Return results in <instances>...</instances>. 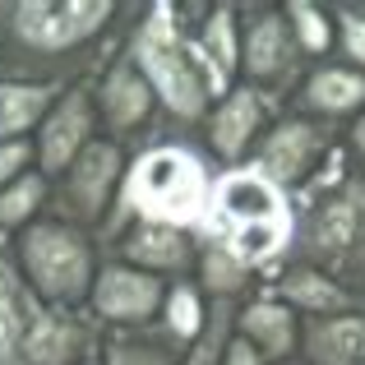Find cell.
<instances>
[{"label":"cell","instance_id":"obj_1","mask_svg":"<svg viewBox=\"0 0 365 365\" xmlns=\"http://www.w3.org/2000/svg\"><path fill=\"white\" fill-rule=\"evenodd\" d=\"M134 56H139V70L148 74V83L162 93L176 116L195 120L208 102V88H222L227 74L213 61H204V51H190L180 42V33L171 28V9L158 5L148 14V24L134 37Z\"/></svg>","mask_w":365,"mask_h":365},{"label":"cell","instance_id":"obj_2","mask_svg":"<svg viewBox=\"0 0 365 365\" xmlns=\"http://www.w3.org/2000/svg\"><path fill=\"white\" fill-rule=\"evenodd\" d=\"M130 204L148 213V222H195L208 204V180L190 153L158 148L134 167L130 176Z\"/></svg>","mask_w":365,"mask_h":365},{"label":"cell","instance_id":"obj_3","mask_svg":"<svg viewBox=\"0 0 365 365\" xmlns=\"http://www.w3.org/2000/svg\"><path fill=\"white\" fill-rule=\"evenodd\" d=\"M24 268L33 277V292L46 296L56 305H74L93 292V264H88V245L74 227L61 222H42L28 227L24 236Z\"/></svg>","mask_w":365,"mask_h":365},{"label":"cell","instance_id":"obj_4","mask_svg":"<svg viewBox=\"0 0 365 365\" xmlns=\"http://www.w3.org/2000/svg\"><path fill=\"white\" fill-rule=\"evenodd\" d=\"M107 19L111 5L102 0H28V5H14V37L37 51H61L93 37Z\"/></svg>","mask_w":365,"mask_h":365},{"label":"cell","instance_id":"obj_5","mask_svg":"<svg viewBox=\"0 0 365 365\" xmlns=\"http://www.w3.org/2000/svg\"><path fill=\"white\" fill-rule=\"evenodd\" d=\"M361 222H365V180L351 176L314 204L310 227H305V250L314 259H347L361 236Z\"/></svg>","mask_w":365,"mask_h":365},{"label":"cell","instance_id":"obj_6","mask_svg":"<svg viewBox=\"0 0 365 365\" xmlns=\"http://www.w3.org/2000/svg\"><path fill=\"white\" fill-rule=\"evenodd\" d=\"M329 153V134L310 120H287L259 148V176L273 185H296L305 171L314 167V158Z\"/></svg>","mask_w":365,"mask_h":365},{"label":"cell","instance_id":"obj_7","mask_svg":"<svg viewBox=\"0 0 365 365\" xmlns=\"http://www.w3.org/2000/svg\"><path fill=\"white\" fill-rule=\"evenodd\" d=\"M292 65H296V33L287 14H273V9L255 14L241 28V70L259 83H273L292 74Z\"/></svg>","mask_w":365,"mask_h":365},{"label":"cell","instance_id":"obj_8","mask_svg":"<svg viewBox=\"0 0 365 365\" xmlns=\"http://www.w3.org/2000/svg\"><path fill=\"white\" fill-rule=\"evenodd\" d=\"M158 305H162V282L143 268H102L93 282V310L107 319L134 324L148 319Z\"/></svg>","mask_w":365,"mask_h":365},{"label":"cell","instance_id":"obj_9","mask_svg":"<svg viewBox=\"0 0 365 365\" xmlns=\"http://www.w3.org/2000/svg\"><path fill=\"white\" fill-rule=\"evenodd\" d=\"M116 171H120L116 143H88V148L74 158V167L65 171L61 199H70V213L98 217L102 204H107V195H111V185H116Z\"/></svg>","mask_w":365,"mask_h":365},{"label":"cell","instance_id":"obj_10","mask_svg":"<svg viewBox=\"0 0 365 365\" xmlns=\"http://www.w3.org/2000/svg\"><path fill=\"white\" fill-rule=\"evenodd\" d=\"M37 324H42V310H37L33 292H24L14 268L0 259V365H28Z\"/></svg>","mask_w":365,"mask_h":365},{"label":"cell","instance_id":"obj_11","mask_svg":"<svg viewBox=\"0 0 365 365\" xmlns=\"http://www.w3.org/2000/svg\"><path fill=\"white\" fill-rule=\"evenodd\" d=\"M83 148H88V98L70 93L42 125V167L51 176L56 171H70Z\"/></svg>","mask_w":365,"mask_h":365},{"label":"cell","instance_id":"obj_12","mask_svg":"<svg viewBox=\"0 0 365 365\" xmlns=\"http://www.w3.org/2000/svg\"><path fill=\"white\" fill-rule=\"evenodd\" d=\"M217 208L241 227H259V222H282V199H277V185L264 180L259 171H236V176H222L217 185Z\"/></svg>","mask_w":365,"mask_h":365},{"label":"cell","instance_id":"obj_13","mask_svg":"<svg viewBox=\"0 0 365 365\" xmlns=\"http://www.w3.org/2000/svg\"><path fill=\"white\" fill-rule=\"evenodd\" d=\"M259 120H264V107H259V98L250 88L232 93V98L222 102V107L213 111V125H208V139H213V148L222 153V158H241L250 148V139L259 134Z\"/></svg>","mask_w":365,"mask_h":365},{"label":"cell","instance_id":"obj_14","mask_svg":"<svg viewBox=\"0 0 365 365\" xmlns=\"http://www.w3.org/2000/svg\"><path fill=\"white\" fill-rule=\"evenodd\" d=\"M314 365H365V319L342 314V319H319L305 333Z\"/></svg>","mask_w":365,"mask_h":365},{"label":"cell","instance_id":"obj_15","mask_svg":"<svg viewBox=\"0 0 365 365\" xmlns=\"http://www.w3.org/2000/svg\"><path fill=\"white\" fill-rule=\"evenodd\" d=\"M148 107H153V83L134 65H116L107 74V83H102V111H107V120L116 130H125V125H139L148 116Z\"/></svg>","mask_w":365,"mask_h":365},{"label":"cell","instance_id":"obj_16","mask_svg":"<svg viewBox=\"0 0 365 365\" xmlns=\"http://www.w3.org/2000/svg\"><path fill=\"white\" fill-rule=\"evenodd\" d=\"M241 338H250L264 356H292L296 351V314L287 305L273 301H259L241 314Z\"/></svg>","mask_w":365,"mask_h":365},{"label":"cell","instance_id":"obj_17","mask_svg":"<svg viewBox=\"0 0 365 365\" xmlns=\"http://www.w3.org/2000/svg\"><path fill=\"white\" fill-rule=\"evenodd\" d=\"M125 255L134 259V268H185L190 241L167 222H139L125 241Z\"/></svg>","mask_w":365,"mask_h":365},{"label":"cell","instance_id":"obj_18","mask_svg":"<svg viewBox=\"0 0 365 365\" xmlns=\"http://www.w3.org/2000/svg\"><path fill=\"white\" fill-rule=\"evenodd\" d=\"M305 102L314 111H329V116H342V111L361 107L365 102V74L361 70H314L305 79Z\"/></svg>","mask_w":365,"mask_h":365},{"label":"cell","instance_id":"obj_19","mask_svg":"<svg viewBox=\"0 0 365 365\" xmlns=\"http://www.w3.org/2000/svg\"><path fill=\"white\" fill-rule=\"evenodd\" d=\"M51 93L37 83H0V143H19V134L46 116Z\"/></svg>","mask_w":365,"mask_h":365},{"label":"cell","instance_id":"obj_20","mask_svg":"<svg viewBox=\"0 0 365 365\" xmlns=\"http://www.w3.org/2000/svg\"><path fill=\"white\" fill-rule=\"evenodd\" d=\"M282 296L292 305H301V310H342L347 305V292L342 287H333V277H324L319 268H292V273H282Z\"/></svg>","mask_w":365,"mask_h":365},{"label":"cell","instance_id":"obj_21","mask_svg":"<svg viewBox=\"0 0 365 365\" xmlns=\"http://www.w3.org/2000/svg\"><path fill=\"white\" fill-rule=\"evenodd\" d=\"M282 14H287V24H292L296 46H301V51H310V56L329 51V42H333V24H329V14H324L319 5H310V0H292Z\"/></svg>","mask_w":365,"mask_h":365},{"label":"cell","instance_id":"obj_22","mask_svg":"<svg viewBox=\"0 0 365 365\" xmlns=\"http://www.w3.org/2000/svg\"><path fill=\"white\" fill-rule=\"evenodd\" d=\"M204 46H208V56H213V65L222 74H232L236 65H241V33H236V19H232V9H227V5L208 14Z\"/></svg>","mask_w":365,"mask_h":365},{"label":"cell","instance_id":"obj_23","mask_svg":"<svg viewBox=\"0 0 365 365\" xmlns=\"http://www.w3.org/2000/svg\"><path fill=\"white\" fill-rule=\"evenodd\" d=\"M282 236H287V227L282 222H259V227H241V232L232 236V255L241 259V264H264L268 255H273L277 245H282Z\"/></svg>","mask_w":365,"mask_h":365},{"label":"cell","instance_id":"obj_24","mask_svg":"<svg viewBox=\"0 0 365 365\" xmlns=\"http://www.w3.org/2000/svg\"><path fill=\"white\" fill-rule=\"evenodd\" d=\"M42 195H46V185H42V176H19L14 185L0 195V227H14V222H24L28 213H33L37 204H42Z\"/></svg>","mask_w":365,"mask_h":365},{"label":"cell","instance_id":"obj_25","mask_svg":"<svg viewBox=\"0 0 365 365\" xmlns=\"http://www.w3.org/2000/svg\"><path fill=\"white\" fill-rule=\"evenodd\" d=\"M204 282H208V292L232 296V292L245 287V264L232 255V250H208L204 255Z\"/></svg>","mask_w":365,"mask_h":365},{"label":"cell","instance_id":"obj_26","mask_svg":"<svg viewBox=\"0 0 365 365\" xmlns=\"http://www.w3.org/2000/svg\"><path fill=\"white\" fill-rule=\"evenodd\" d=\"M167 324L176 338H195L199 324H204V314H199V296L190 292V287H176V292L167 296Z\"/></svg>","mask_w":365,"mask_h":365},{"label":"cell","instance_id":"obj_27","mask_svg":"<svg viewBox=\"0 0 365 365\" xmlns=\"http://www.w3.org/2000/svg\"><path fill=\"white\" fill-rule=\"evenodd\" d=\"M342 46L365 70V14H356V9H342Z\"/></svg>","mask_w":365,"mask_h":365},{"label":"cell","instance_id":"obj_28","mask_svg":"<svg viewBox=\"0 0 365 365\" xmlns=\"http://www.w3.org/2000/svg\"><path fill=\"white\" fill-rule=\"evenodd\" d=\"M19 167H28V143H0V195L19 180Z\"/></svg>","mask_w":365,"mask_h":365},{"label":"cell","instance_id":"obj_29","mask_svg":"<svg viewBox=\"0 0 365 365\" xmlns=\"http://www.w3.org/2000/svg\"><path fill=\"white\" fill-rule=\"evenodd\" d=\"M222 365H264V351L250 338H232V342H222Z\"/></svg>","mask_w":365,"mask_h":365},{"label":"cell","instance_id":"obj_30","mask_svg":"<svg viewBox=\"0 0 365 365\" xmlns=\"http://www.w3.org/2000/svg\"><path fill=\"white\" fill-rule=\"evenodd\" d=\"M111 365H167V356L158 347H116Z\"/></svg>","mask_w":365,"mask_h":365},{"label":"cell","instance_id":"obj_31","mask_svg":"<svg viewBox=\"0 0 365 365\" xmlns=\"http://www.w3.org/2000/svg\"><path fill=\"white\" fill-rule=\"evenodd\" d=\"M217 361H222V356H217V347H213V342H204V347H199L195 356H190V365H217Z\"/></svg>","mask_w":365,"mask_h":365},{"label":"cell","instance_id":"obj_32","mask_svg":"<svg viewBox=\"0 0 365 365\" xmlns=\"http://www.w3.org/2000/svg\"><path fill=\"white\" fill-rule=\"evenodd\" d=\"M351 143H356V148H365V116L356 120V130H351Z\"/></svg>","mask_w":365,"mask_h":365},{"label":"cell","instance_id":"obj_33","mask_svg":"<svg viewBox=\"0 0 365 365\" xmlns=\"http://www.w3.org/2000/svg\"><path fill=\"white\" fill-rule=\"evenodd\" d=\"M83 365H98V361H83Z\"/></svg>","mask_w":365,"mask_h":365}]
</instances>
